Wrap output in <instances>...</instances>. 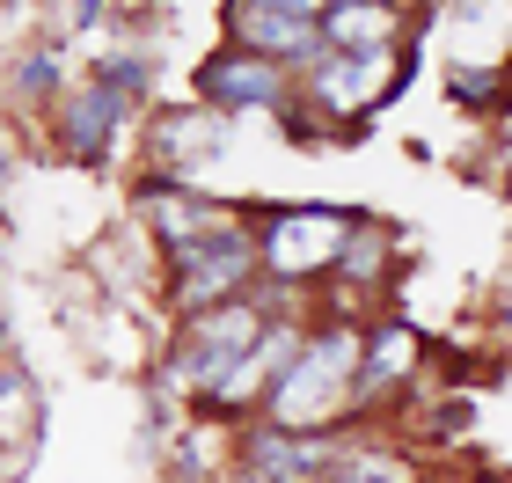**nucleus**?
<instances>
[{
    "label": "nucleus",
    "instance_id": "1",
    "mask_svg": "<svg viewBox=\"0 0 512 483\" xmlns=\"http://www.w3.org/2000/svg\"><path fill=\"white\" fill-rule=\"evenodd\" d=\"M352 374H359V330L352 322L308 330L300 352L286 359V374H278L271 396H264V425H278V432H330L344 410H352Z\"/></svg>",
    "mask_w": 512,
    "mask_h": 483
},
{
    "label": "nucleus",
    "instance_id": "2",
    "mask_svg": "<svg viewBox=\"0 0 512 483\" xmlns=\"http://www.w3.org/2000/svg\"><path fill=\"white\" fill-rule=\"evenodd\" d=\"M403 74H410L403 44H388V52H315L308 81H300L293 96L308 103L322 125H359V118H374L381 103H395Z\"/></svg>",
    "mask_w": 512,
    "mask_h": 483
},
{
    "label": "nucleus",
    "instance_id": "3",
    "mask_svg": "<svg viewBox=\"0 0 512 483\" xmlns=\"http://www.w3.org/2000/svg\"><path fill=\"white\" fill-rule=\"evenodd\" d=\"M359 213L344 205H278V213L256 227V271L271 286H308V279H330L337 271V249L352 235Z\"/></svg>",
    "mask_w": 512,
    "mask_h": 483
},
{
    "label": "nucleus",
    "instance_id": "4",
    "mask_svg": "<svg viewBox=\"0 0 512 483\" xmlns=\"http://www.w3.org/2000/svg\"><path fill=\"white\" fill-rule=\"evenodd\" d=\"M264 330H271V308H264V301H227V308L191 315V322H183L176 359H169V381H176V388H198V396L213 403L220 381L256 352V337H264Z\"/></svg>",
    "mask_w": 512,
    "mask_h": 483
},
{
    "label": "nucleus",
    "instance_id": "5",
    "mask_svg": "<svg viewBox=\"0 0 512 483\" xmlns=\"http://www.w3.org/2000/svg\"><path fill=\"white\" fill-rule=\"evenodd\" d=\"M169 279H176V308H183V322L205 315V308L249 301V286L264 279V271H256V227L242 220V227H220V235L176 249V257H169Z\"/></svg>",
    "mask_w": 512,
    "mask_h": 483
},
{
    "label": "nucleus",
    "instance_id": "6",
    "mask_svg": "<svg viewBox=\"0 0 512 483\" xmlns=\"http://www.w3.org/2000/svg\"><path fill=\"white\" fill-rule=\"evenodd\" d=\"M220 15H227V44L271 66L322 52V0H227Z\"/></svg>",
    "mask_w": 512,
    "mask_h": 483
},
{
    "label": "nucleus",
    "instance_id": "7",
    "mask_svg": "<svg viewBox=\"0 0 512 483\" xmlns=\"http://www.w3.org/2000/svg\"><path fill=\"white\" fill-rule=\"evenodd\" d=\"M198 103L213 110V118H242V110H286L293 103V74L256 52H235V44H220L213 59L198 66Z\"/></svg>",
    "mask_w": 512,
    "mask_h": 483
},
{
    "label": "nucleus",
    "instance_id": "8",
    "mask_svg": "<svg viewBox=\"0 0 512 483\" xmlns=\"http://www.w3.org/2000/svg\"><path fill=\"white\" fill-rule=\"evenodd\" d=\"M139 220L154 227V242L169 249V257L191 249V242H205V235H220V227H242L235 205H213V198L183 191L176 176H147V183H139Z\"/></svg>",
    "mask_w": 512,
    "mask_h": 483
},
{
    "label": "nucleus",
    "instance_id": "9",
    "mask_svg": "<svg viewBox=\"0 0 512 483\" xmlns=\"http://www.w3.org/2000/svg\"><path fill=\"white\" fill-rule=\"evenodd\" d=\"M417 366H425V330L403 315H381L374 330H359V374H352V403H381L395 396Z\"/></svg>",
    "mask_w": 512,
    "mask_h": 483
},
{
    "label": "nucleus",
    "instance_id": "10",
    "mask_svg": "<svg viewBox=\"0 0 512 483\" xmlns=\"http://www.w3.org/2000/svg\"><path fill=\"white\" fill-rule=\"evenodd\" d=\"M147 154H154V176H176L183 183L191 169H205V161L227 154V118H213L205 103H191V110H154Z\"/></svg>",
    "mask_w": 512,
    "mask_h": 483
},
{
    "label": "nucleus",
    "instance_id": "11",
    "mask_svg": "<svg viewBox=\"0 0 512 483\" xmlns=\"http://www.w3.org/2000/svg\"><path fill=\"white\" fill-rule=\"evenodd\" d=\"M242 469L249 483H322L337 469V447L322 432H278V425H256L242 440Z\"/></svg>",
    "mask_w": 512,
    "mask_h": 483
},
{
    "label": "nucleus",
    "instance_id": "12",
    "mask_svg": "<svg viewBox=\"0 0 512 483\" xmlns=\"http://www.w3.org/2000/svg\"><path fill=\"white\" fill-rule=\"evenodd\" d=\"M125 118H132V103L88 74L81 88H66V103H59V140H66V154H74V161H103L110 147H118Z\"/></svg>",
    "mask_w": 512,
    "mask_h": 483
},
{
    "label": "nucleus",
    "instance_id": "13",
    "mask_svg": "<svg viewBox=\"0 0 512 483\" xmlns=\"http://www.w3.org/2000/svg\"><path fill=\"white\" fill-rule=\"evenodd\" d=\"M403 37V8L388 0H322V52H388Z\"/></svg>",
    "mask_w": 512,
    "mask_h": 483
},
{
    "label": "nucleus",
    "instance_id": "14",
    "mask_svg": "<svg viewBox=\"0 0 512 483\" xmlns=\"http://www.w3.org/2000/svg\"><path fill=\"white\" fill-rule=\"evenodd\" d=\"M388 257H395L388 227L359 213L352 235H344V249H337V271H330V279H344V286H374V279H388Z\"/></svg>",
    "mask_w": 512,
    "mask_h": 483
},
{
    "label": "nucleus",
    "instance_id": "15",
    "mask_svg": "<svg viewBox=\"0 0 512 483\" xmlns=\"http://www.w3.org/2000/svg\"><path fill=\"white\" fill-rule=\"evenodd\" d=\"M322 483H417V469L403 454H381V447H359V454H337V469Z\"/></svg>",
    "mask_w": 512,
    "mask_h": 483
},
{
    "label": "nucleus",
    "instance_id": "16",
    "mask_svg": "<svg viewBox=\"0 0 512 483\" xmlns=\"http://www.w3.org/2000/svg\"><path fill=\"white\" fill-rule=\"evenodd\" d=\"M59 96V52L44 44V52H22L15 59V103H52Z\"/></svg>",
    "mask_w": 512,
    "mask_h": 483
},
{
    "label": "nucleus",
    "instance_id": "17",
    "mask_svg": "<svg viewBox=\"0 0 512 483\" xmlns=\"http://www.w3.org/2000/svg\"><path fill=\"white\" fill-rule=\"evenodd\" d=\"M22 396H30V381H22V366H0V410H8V403H22Z\"/></svg>",
    "mask_w": 512,
    "mask_h": 483
},
{
    "label": "nucleus",
    "instance_id": "18",
    "mask_svg": "<svg viewBox=\"0 0 512 483\" xmlns=\"http://www.w3.org/2000/svg\"><path fill=\"white\" fill-rule=\"evenodd\" d=\"M498 110H505V118H512V81H505V96H498Z\"/></svg>",
    "mask_w": 512,
    "mask_h": 483
},
{
    "label": "nucleus",
    "instance_id": "19",
    "mask_svg": "<svg viewBox=\"0 0 512 483\" xmlns=\"http://www.w3.org/2000/svg\"><path fill=\"white\" fill-rule=\"evenodd\" d=\"M0 183H8V140H0Z\"/></svg>",
    "mask_w": 512,
    "mask_h": 483
}]
</instances>
